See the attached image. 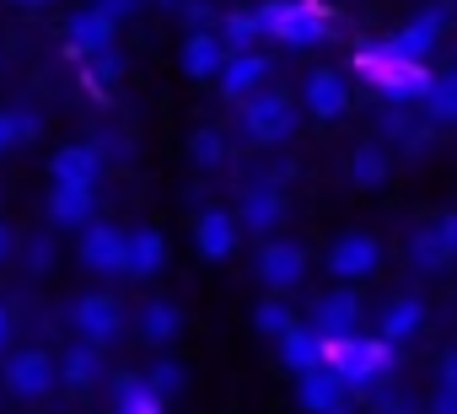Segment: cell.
I'll use <instances>...</instances> for the list:
<instances>
[{"label": "cell", "mask_w": 457, "mask_h": 414, "mask_svg": "<svg viewBox=\"0 0 457 414\" xmlns=\"http://www.w3.org/2000/svg\"><path fill=\"white\" fill-rule=\"evenodd\" d=\"M355 70H361V76H366L387 103H398V108L420 103V97H425V87H430V70H425V65L398 60L387 38H382V44H366V49L355 54Z\"/></svg>", "instance_id": "6da1fadb"}, {"label": "cell", "mask_w": 457, "mask_h": 414, "mask_svg": "<svg viewBox=\"0 0 457 414\" xmlns=\"http://www.w3.org/2000/svg\"><path fill=\"white\" fill-rule=\"evenodd\" d=\"M253 12H259L264 38H275L286 49H312V44H323L334 33L328 12L312 6V0H264V6H253Z\"/></svg>", "instance_id": "7a4b0ae2"}, {"label": "cell", "mask_w": 457, "mask_h": 414, "mask_svg": "<svg viewBox=\"0 0 457 414\" xmlns=\"http://www.w3.org/2000/svg\"><path fill=\"white\" fill-rule=\"evenodd\" d=\"M323 366H328L345 387H371V382L387 377V366H393V344H382V339H361V334L323 339Z\"/></svg>", "instance_id": "3957f363"}, {"label": "cell", "mask_w": 457, "mask_h": 414, "mask_svg": "<svg viewBox=\"0 0 457 414\" xmlns=\"http://www.w3.org/2000/svg\"><path fill=\"white\" fill-rule=\"evenodd\" d=\"M243 129H248V140H259V145L291 140V129H296L291 97H286V92H270V87H259L253 97H243Z\"/></svg>", "instance_id": "277c9868"}, {"label": "cell", "mask_w": 457, "mask_h": 414, "mask_svg": "<svg viewBox=\"0 0 457 414\" xmlns=\"http://www.w3.org/2000/svg\"><path fill=\"white\" fill-rule=\"evenodd\" d=\"M71 323H76V334L87 339V344H113L119 334H124V307H119V296H108V291H92V296H81L76 307H71Z\"/></svg>", "instance_id": "5b68a950"}, {"label": "cell", "mask_w": 457, "mask_h": 414, "mask_svg": "<svg viewBox=\"0 0 457 414\" xmlns=\"http://www.w3.org/2000/svg\"><path fill=\"white\" fill-rule=\"evenodd\" d=\"M259 280L270 286V291H296L302 286V275H307V253L296 248V243H280V237H264V248H259Z\"/></svg>", "instance_id": "8992f818"}, {"label": "cell", "mask_w": 457, "mask_h": 414, "mask_svg": "<svg viewBox=\"0 0 457 414\" xmlns=\"http://www.w3.org/2000/svg\"><path fill=\"white\" fill-rule=\"evenodd\" d=\"M232 221H237V232H253V237L280 232V221H286V194L275 183H253L243 194V216H232Z\"/></svg>", "instance_id": "52a82bcc"}, {"label": "cell", "mask_w": 457, "mask_h": 414, "mask_svg": "<svg viewBox=\"0 0 457 414\" xmlns=\"http://www.w3.org/2000/svg\"><path fill=\"white\" fill-rule=\"evenodd\" d=\"M377 264H382V243H377L371 232H345V237L328 248V269H334L339 280H366Z\"/></svg>", "instance_id": "ba28073f"}, {"label": "cell", "mask_w": 457, "mask_h": 414, "mask_svg": "<svg viewBox=\"0 0 457 414\" xmlns=\"http://www.w3.org/2000/svg\"><path fill=\"white\" fill-rule=\"evenodd\" d=\"M113 33H119V22L92 6V12H76V17L65 22V49H71L76 60H92V54L113 49Z\"/></svg>", "instance_id": "9c48e42d"}, {"label": "cell", "mask_w": 457, "mask_h": 414, "mask_svg": "<svg viewBox=\"0 0 457 414\" xmlns=\"http://www.w3.org/2000/svg\"><path fill=\"white\" fill-rule=\"evenodd\" d=\"M441 28H446V12H441V6H430V12H420L409 28H398L387 44H393V54H398V60L425 65V60H430V49L441 44Z\"/></svg>", "instance_id": "30bf717a"}, {"label": "cell", "mask_w": 457, "mask_h": 414, "mask_svg": "<svg viewBox=\"0 0 457 414\" xmlns=\"http://www.w3.org/2000/svg\"><path fill=\"white\" fill-rule=\"evenodd\" d=\"M452 253H457V216H436L425 232L409 237V259H414V269H446Z\"/></svg>", "instance_id": "8fae6325"}, {"label": "cell", "mask_w": 457, "mask_h": 414, "mask_svg": "<svg viewBox=\"0 0 457 414\" xmlns=\"http://www.w3.org/2000/svg\"><path fill=\"white\" fill-rule=\"evenodd\" d=\"M355 323H361V302H355V291H328V296H318L312 302V334L318 339H345V334H355Z\"/></svg>", "instance_id": "7c38bea8"}, {"label": "cell", "mask_w": 457, "mask_h": 414, "mask_svg": "<svg viewBox=\"0 0 457 414\" xmlns=\"http://www.w3.org/2000/svg\"><path fill=\"white\" fill-rule=\"evenodd\" d=\"M81 264H87L92 275H124V232H119V227H103V221H87Z\"/></svg>", "instance_id": "4fadbf2b"}, {"label": "cell", "mask_w": 457, "mask_h": 414, "mask_svg": "<svg viewBox=\"0 0 457 414\" xmlns=\"http://www.w3.org/2000/svg\"><path fill=\"white\" fill-rule=\"evenodd\" d=\"M6 387H12L17 398H44V393L54 387V360H49L44 350H17V355L6 360Z\"/></svg>", "instance_id": "5bb4252c"}, {"label": "cell", "mask_w": 457, "mask_h": 414, "mask_svg": "<svg viewBox=\"0 0 457 414\" xmlns=\"http://www.w3.org/2000/svg\"><path fill=\"white\" fill-rule=\"evenodd\" d=\"M296 393H302V409H307V414H350V409H345V393H350V387H345L328 366H312L307 377H296Z\"/></svg>", "instance_id": "9a60e30c"}, {"label": "cell", "mask_w": 457, "mask_h": 414, "mask_svg": "<svg viewBox=\"0 0 457 414\" xmlns=\"http://www.w3.org/2000/svg\"><path fill=\"white\" fill-rule=\"evenodd\" d=\"M220 92L232 97V103H243V97H253L264 81H270V60L264 54H226V65H220Z\"/></svg>", "instance_id": "2e32d148"}, {"label": "cell", "mask_w": 457, "mask_h": 414, "mask_svg": "<svg viewBox=\"0 0 457 414\" xmlns=\"http://www.w3.org/2000/svg\"><path fill=\"white\" fill-rule=\"evenodd\" d=\"M237 221H232V211H204L199 221H194V248H199V259H232V248H237Z\"/></svg>", "instance_id": "e0dca14e"}, {"label": "cell", "mask_w": 457, "mask_h": 414, "mask_svg": "<svg viewBox=\"0 0 457 414\" xmlns=\"http://www.w3.org/2000/svg\"><path fill=\"white\" fill-rule=\"evenodd\" d=\"M162 264H167V243H162L156 227H135V232H124V275L145 280V275H156Z\"/></svg>", "instance_id": "ac0fdd59"}, {"label": "cell", "mask_w": 457, "mask_h": 414, "mask_svg": "<svg viewBox=\"0 0 457 414\" xmlns=\"http://www.w3.org/2000/svg\"><path fill=\"white\" fill-rule=\"evenodd\" d=\"M302 97H307V108H312L318 119H339V113L350 108V81H345L339 70H312Z\"/></svg>", "instance_id": "d6986e66"}, {"label": "cell", "mask_w": 457, "mask_h": 414, "mask_svg": "<svg viewBox=\"0 0 457 414\" xmlns=\"http://www.w3.org/2000/svg\"><path fill=\"white\" fill-rule=\"evenodd\" d=\"M49 172H54V183H76V188H97V172H103V156H97V145H65V151H54V161H49Z\"/></svg>", "instance_id": "ffe728a7"}, {"label": "cell", "mask_w": 457, "mask_h": 414, "mask_svg": "<svg viewBox=\"0 0 457 414\" xmlns=\"http://www.w3.org/2000/svg\"><path fill=\"white\" fill-rule=\"evenodd\" d=\"M280 360H286L291 377H307L312 366H323V339H318L307 323H291V328L280 334Z\"/></svg>", "instance_id": "44dd1931"}, {"label": "cell", "mask_w": 457, "mask_h": 414, "mask_svg": "<svg viewBox=\"0 0 457 414\" xmlns=\"http://www.w3.org/2000/svg\"><path fill=\"white\" fill-rule=\"evenodd\" d=\"M220 65H226V49H220V38H215L210 28L188 33V44H183V70H188L194 81H215V76H220Z\"/></svg>", "instance_id": "7402d4cb"}, {"label": "cell", "mask_w": 457, "mask_h": 414, "mask_svg": "<svg viewBox=\"0 0 457 414\" xmlns=\"http://www.w3.org/2000/svg\"><path fill=\"white\" fill-rule=\"evenodd\" d=\"M92 204H97L92 188L54 183V194H49V221H54V227H87V221H92Z\"/></svg>", "instance_id": "603a6c76"}, {"label": "cell", "mask_w": 457, "mask_h": 414, "mask_svg": "<svg viewBox=\"0 0 457 414\" xmlns=\"http://www.w3.org/2000/svg\"><path fill=\"white\" fill-rule=\"evenodd\" d=\"M420 328H425V302L398 296V302L382 307V344H403V339H414Z\"/></svg>", "instance_id": "cb8c5ba5"}, {"label": "cell", "mask_w": 457, "mask_h": 414, "mask_svg": "<svg viewBox=\"0 0 457 414\" xmlns=\"http://www.w3.org/2000/svg\"><path fill=\"white\" fill-rule=\"evenodd\" d=\"M226 28L215 33L220 38V49L226 54H253V44L264 38V28H259V12H232V17H220Z\"/></svg>", "instance_id": "d4e9b609"}, {"label": "cell", "mask_w": 457, "mask_h": 414, "mask_svg": "<svg viewBox=\"0 0 457 414\" xmlns=\"http://www.w3.org/2000/svg\"><path fill=\"white\" fill-rule=\"evenodd\" d=\"M420 108L430 113V124H452L457 119V76L452 70H436L430 87H425V97H420Z\"/></svg>", "instance_id": "484cf974"}, {"label": "cell", "mask_w": 457, "mask_h": 414, "mask_svg": "<svg viewBox=\"0 0 457 414\" xmlns=\"http://www.w3.org/2000/svg\"><path fill=\"white\" fill-rule=\"evenodd\" d=\"M178 328H183V318H178L172 302H151V307H140V339H145V344H172Z\"/></svg>", "instance_id": "4316f807"}, {"label": "cell", "mask_w": 457, "mask_h": 414, "mask_svg": "<svg viewBox=\"0 0 457 414\" xmlns=\"http://www.w3.org/2000/svg\"><path fill=\"white\" fill-rule=\"evenodd\" d=\"M54 377H65L71 387H92V382L103 377V355H97V344H76V350H65V360L54 366Z\"/></svg>", "instance_id": "83f0119b"}, {"label": "cell", "mask_w": 457, "mask_h": 414, "mask_svg": "<svg viewBox=\"0 0 457 414\" xmlns=\"http://www.w3.org/2000/svg\"><path fill=\"white\" fill-rule=\"evenodd\" d=\"M113 414H167V403L156 393H145L140 377H119L113 387Z\"/></svg>", "instance_id": "f1b7e54d"}, {"label": "cell", "mask_w": 457, "mask_h": 414, "mask_svg": "<svg viewBox=\"0 0 457 414\" xmlns=\"http://www.w3.org/2000/svg\"><path fill=\"white\" fill-rule=\"evenodd\" d=\"M140 382H145V393H156V398L167 403L172 393H183V366H178V360H156Z\"/></svg>", "instance_id": "f546056e"}, {"label": "cell", "mask_w": 457, "mask_h": 414, "mask_svg": "<svg viewBox=\"0 0 457 414\" xmlns=\"http://www.w3.org/2000/svg\"><path fill=\"white\" fill-rule=\"evenodd\" d=\"M188 156H194V167H220L226 161V140L215 129H194L188 135Z\"/></svg>", "instance_id": "4dcf8cb0"}, {"label": "cell", "mask_w": 457, "mask_h": 414, "mask_svg": "<svg viewBox=\"0 0 457 414\" xmlns=\"http://www.w3.org/2000/svg\"><path fill=\"white\" fill-rule=\"evenodd\" d=\"M350 172H355V183H361V188L382 183V178H387V151H382V145H361V151H355V167H350Z\"/></svg>", "instance_id": "1f68e13d"}, {"label": "cell", "mask_w": 457, "mask_h": 414, "mask_svg": "<svg viewBox=\"0 0 457 414\" xmlns=\"http://www.w3.org/2000/svg\"><path fill=\"white\" fill-rule=\"evenodd\" d=\"M291 323H296V318H291V307H286V302H264V307L253 312V328H259V334H270V339H280Z\"/></svg>", "instance_id": "d6a6232c"}, {"label": "cell", "mask_w": 457, "mask_h": 414, "mask_svg": "<svg viewBox=\"0 0 457 414\" xmlns=\"http://www.w3.org/2000/svg\"><path fill=\"white\" fill-rule=\"evenodd\" d=\"M6 124H12V140L22 145V140H33L38 129H44V119L33 113V108H6Z\"/></svg>", "instance_id": "836d02e7"}, {"label": "cell", "mask_w": 457, "mask_h": 414, "mask_svg": "<svg viewBox=\"0 0 457 414\" xmlns=\"http://www.w3.org/2000/svg\"><path fill=\"white\" fill-rule=\"evenodd\" d=\"M92 76H97V81H119V76H124V60H119L113 49H103V54H92Z\"/></svg>", "instance_id": "e575fe53"}, {"label": "cell", "mask_w": 457, "mask_h": 414, "mask_svg": "<svg viewBox=\"0 0 457 414\" xmlns=\"http://www.w3.org/2000/svg\"><path fill=\"white\" fill-rule=\"evenodd\" d=\"M28 264H33V269H49V264H54V243H49V237H33Z\"/></svg>", "instance_id": "d590c367"}, {"label": "cell", "mask_w": 457, "mask_h": 414, "mask_svg": "<svg viewBox=\"0 0 457 414\" xmlns=\"http://www.w3.org/2000/svg\"><path fill=\"white\" fill-rule=\"evenodd\" d=\"M436 393H457V355H441V387Z\"/></svg>", "instance_id": "8d00e7d4"}, {"label": "cell", "mask_w": 457, "mask_h": 414, "mask_svg": "<svg viewBox=\"0 0 457 414\" xmlns=\"http://www.w3.org/2000/svg\"><path fill=\"white\" fill-rule=\"evenodd\" d=\"M188 22H194V33H199L204 22H215V12H210V0H188Z\"/></svg>", "instance_id": "74e56055"}, {"label": "cell", "mask_w": 457, "mask_h": 414, "mask_svg": "<svg viewBox=\"0 0 457 414\" xmlns=\"http://www.w3.org/2000/svg\"><path fill=\"white\" fill-rule=\"evenodd\" d=\"M135 6H140V0H103V6H97V12H108L113 22H124V17H129Z\"/></svg>", "instance_id": "f35d334b"}, {"label": "cell", "mask_w": 457, "mask_h": 414, "mask_svg": "<svg viewBox=\"0 0 457 414\" xmlns=\"http://www.w3.org/2000/svg\"><path fill=\"white\" fill-rule=\"evenodd\" d=\"M430 414H457V393H436V403H430Z\"/></svg>", "instance_id": "ab89813d"}, {"label": "cell", "mask_w": 457, "mask_h": 414, "mask_svg": "<svg viewBox=\"0 0 457 414\" xmlns=\"http://www.w3.org/2000/svg\"><path fill=\"white\" fill-rule=\"evenodd\" d=\"M6 151H17V140H12V124H6V108H0V156Z\"/></svg>", "instance_id": "60d3db41"}, {"label": "cell", "mask_w": 457, "mask_h": 414, "mask_svg": "<svg viewBox=\"0 0 457 414\" xmlns=\"http://www.w3.org/2000/svg\"><path fill=\"white\" fill-rule=\"evenodd\" d=\"M6 344H12V312L0 307V355H6Z\"/></svg>", "instance_id": "b9f144b4"}, {"label": "cell", "mask_w": 457, "mask_h": 414, "mask_svg": "<svg viewBox=\"0 0 457 414\" xmlns=\"http://www.w3.org/2000/svg\"><path fill=\"white\" fill-rule=\"evenodd\" d=\"M377 414H409V403H403V398H382Z\"/></svg>", "instance_id": "7bdbcfd3"}, {"label": "cell", "mask_w": 457, "mask_h": 414, "mask_svg": "<svg viewBox=\"0 0 457 414\" xmlns=\"http://www.w3.org/2000/svg\"><path fill=\"white\" fill-rule=\"evenodd\" d=\"M12 259V227H0V264Z\"/></svg>", "instance_id": "ee69618b"}, {"label": "cell", "mask_w": 457, "mask_h": 414, "mask_svg": "<svg viewBox=\"0 0 457 414\" xmlns=\"http://www.w3.org/2000/svg\"><path fill=\"white\" fill-rule=\"evenodd\" d=\"M12 6H22V12H44V6H54V0H12Z\"/></svg>", "instance_id": "f6af8a7d"}]
</instances>
